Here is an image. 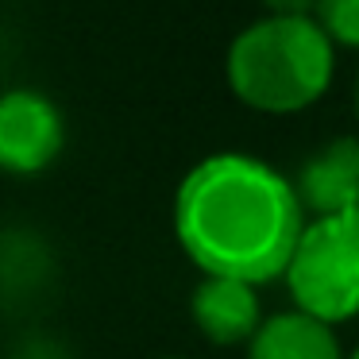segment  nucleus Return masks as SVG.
I'll use <instances>...</instances> for the list:
<instances>
[{
    "label": "nucleus",
    "mask_w": 359,
    "mask_h": 359,
    "mask_svg": "<svg viewBox=\"0 0 359 359\" xmlns=\"http://www.w3.org/2000/svg\"><path fill=\"white\" fill-rule=\"evenodd\" d=\"M348 359H359V348H355V351H351V355H348Z\"/></svg>",
    "instance_id": "nucleus-12"
},
{
    "label": "nucleus",
    "mask_w": 359,
    "mask_h": 359,
    "mask_svg": "<svg viewBox=\"0 0 359 359\" xmlns=\"http://www.w3.org/2000/svg\"><path fill=\"white\" fill-rule=\"evenodd\" d=\"M305 232L297 186L251 155H209L174 194V236L201 274L243 282L286 278Z\"/></svg>",
    "instance_id": "nucleus-1"
},
{
    "label": "nucleus",
    "mask_w": 359,
    "mask_h": 359,
    "mask_svg": "<svg viewBox=\"0 0 359 359\" xmlns=\"http://www.w3.org/2000/svg\"><path fill=\"white\" fill-rule=\"evenodd\" d=\"M163 359H186V355H163Z\"/></svg>",
    "instance_id": "nucleus-13"
},
{
    "label": "nucleus",
    "mask_w": 359,
    "mask_h": 359,
    "mask_svg": "<svg viewBox=\"0 0 359 359\" xmlns=\"http://www.w3.org/2000/svg\"><path fill=\"white\" fill-rule=\"evenodd\" d=\"M248 359H348L328 320L305 309L274 313L248 344Z\"/></svg>",
    "instance_id": "nucleus-7"
},
{
    "label": "nucleus",
    "mask_w": 359,
    "mask_h": 359,
    "mask_svg": "<svg viewBox=\"0 0 359 359\" xmlns=\"http://www.w3.org/2000/svg\"><path fill=\"white\" fill-rule=\"evenodd\" d=\"M313 16L332 43L359 50V0H317Z\"/></svg>",
    "instance_id": "nucleus-8"
},
{
    "label": "nucleus",
    "mask_w": 359,
    "mask_h": 359,
    "mask_svg": "<svg viewBox=\"0 0 359 359\" xmlns=\"http://www.w3.org/2000/svg\"><path fill=\"white\" fill-rule=\"evenodd\" d=\"M8 359H66V351L55 340H24Z\"/></svg>",
    "instance_id": "nucleus-9"
},
{
    "label": "nucleus",
    "mask_w": 359,
    "mask_h": 359,
    "mask_svg": "<svg viewBox=\"0 0 359 359\" xmlns=\"http://www.w3.org/2000/svg\"><path fill=\"white\" fill-rule=\"evenodd\" d=\"M189 317L197 332L209 344H251V336L263 325V305H259L255 282L228 278V274H205L189 297Z\"/></svg>",
    "instance_id": "nucleus-5"
},
{
    "label": "nucleus",
    "mask_w": 359,
    "mask_h": 359,
    "mask_svg": "<svg viewBox=\"0 0 359 359\" xmlns=\"http://www.w3.org/2000/svg\"><path fill=\"white\" fill-rule=\"evenodd\" d=\"M294 186L305 212L313 217L359 209V140L340 135L317 155H309Z\"/></svg>",
    "instance_id": "nucleus-6"
},
{
    "label": "nucleus",
    "mask_w": 359,
    "mask_h": 359,
    "mask_svg": "<svg viewBox=\"0 0 359 359\" xmlns=\"http://www.w3.org/2000/svg\"><path fill=\"white\" fill-rule=\"evenodd\" d=\"M66 124L50 97L35 89L0 93V170L4 174H39L62 155Z\"/></svg>",
    "instance_id": "nucleus-4"
},
{
    "label": "nucleus",
    "mask_w": 359,
    "mask_h": 359,
    "mask_svg": "<svg viewBox=\"0 0 359 359\" xmlns=\"http://www.w3.org/2000/svg\"><path fill=\"white\" fill-rule=\"evenodd\" d=\"M286 286L297 309L328 325L359 317V209L305 220Z\"/></svg>",
    "instance_id": "nucleus-3"
},
{
    "label": "nucleus",
    "mask_w": 359,
    "mask_h": 359,
    "mask_svg": "<svg viewBox=\"0 0 359 359\" xmlns=\"http://www.w3.org/2000/svg\"><path fill=\"white\" fill-rule=\"evenodd\" d=\"M332 47L317 16H266L232 39L228 86L255 112H302L332 86Z\"/></svg>",
    "instance_id": "nucleus-2"
},
{
    "label": "nucleus",
    "mask_w": 359,
    "mask_h": 359,
    "mask_svg": "<svg viewBox=\"0 0 359 359\" xmlns=\"http://www.w3.org/2000/svg\"><path fill=\"white\" fill-rule=\"evenodd\" d=\"M271 16H313L317 0H263Z\"/></svg>",
    "instance_id": "nucleus-10"
},
{
    "label": "nucleus",
    "mask_w": 359,
    "mask_h": 359,
    "mask_svg": "<svg viewBox=\"0 0 359 359\" xmlns=\"http://www.w3.org/2000/svg\"><path fill=\"white\" fill-rule=\"evenodd\" d=\"M355 112H359V86H355Z\"/></svg>",
    "instance_id": "nucleus-11"
}]
</instances>
